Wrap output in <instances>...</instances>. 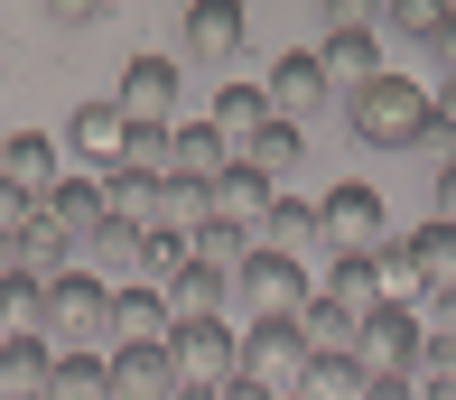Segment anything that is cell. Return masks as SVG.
<instances>
[{
	"label": "cell",
	"mask_w": 456,
	"mask_h": 400,
	"mask_svg": "<svg viewBox=\"0 0 456 400\" xmlns=\"http://www.w3.org/2000/svg\"><path fill=\"white\" fill-rule=\"evenodd\" d=\"M345 131H354L372 159L419 150V131H428V84H419V75H382V84H363V94L345 102Z\"/></svg>",
	"instance_id": "6da1fadb"
},
{
	"label": "cell",
	"mask_w": 456,
	"mask_h": 400,
	"mask_svg": "<svg viewBox=\"0 0 456 400\" xmlns=\"http://www.w3.org/2000/svg\"><path fill=\"white\" fill-rule=\"evenodd\" d=\"M37 345L47 354H102L112 345V289H102L94 270L47 280V298H37Z\"/></svg>",
	"instance_id": "7a4b0ae2"
},
{
	"label": "cell",
	"mask_w": 456,
	"mask_h": 400,
	"mask_svg": "<svg viewBox=\"0 0 456 400\" xmlns=\"http://www.w3.org/2000/svg\"><path fill=\"white\" fill-rule=\"evenodd\" d=\"M317 233H326V261H363V251H382L391 242L382 186H363V177L326 186V196H317Z\"/></svg>",
	"instance_id": "3957f363"
},
{
	"label": "cell",
	"mask_w": 456,
	"mask_h": 400,
	"mask_svg": "<svg viewBox=\"0 0 456 400\" xmlns=\"http://www.w3.org/2000/svg\"><path fill=\"white\" fill-rule=\"evenodd\" d=\"M233 382H252L261 400H298V382H307V335H298V317L242 326V372H233Z\"/></svg>",
	"instance_id": "277c9868"
},
{
	"label": "cell",
	"mask_w": 456,
	"mask_h": 400,
	"mask_svg": "<svg viewBox=\"0 0 456 400\" xmlns=\"http://www.w3.org/2000/svg\"><path fill=\"white\" fill-rule=\"evenodd\" d=\"M102 102H112V112L131 121V131H177L186 66H177V56H131V66H121V84H112Z\"/></svg>",
	"instance_id": "5b68a950"
},
{
	"label": "cell",
	"mask_w": 456,
	"mask_h": 400,
	"mask_svg": "<svg viewBox=\"0 0 456 400\" xmlns=\"http://www.w3.org/2000/svg\"><path fill=\"white\" fill-rule=\"evenodd\" d=\"M317 66H326V84H336V102H354L363 84L391 75V66H382V29H372V10H336V29L317 37Z\"/></svg>",
	"instance_id": "8992f818"
},
{
	"label": "cell",
	"mask_w": 456,
	"mask_h": 400,
	"mask_svg": "<svg viewBox=\"0 0 456 400\" xmlns=\"http://www.w3.org/2000/svg\"><path fill=\"white\" fill-rule=\"evenodd\" d=\"M354 372L363 382H419V307H372L354 326Z\"/></svg>",
	"instance_id": "52a82bcc"
},
{
	"label": "cell",
	"mask_w": 456,
	"mask_h": 400,
	"mask_svg": "<svg viewBox=\"0 0 456 400\" xmlns=\"http://www.w3.org/2000/svg\"><path fill=\"white\" fill-rule=\"evenodd\" d=\"M168 363H177V391H224V382L242 372V335L224 326V317L177 326V335H168Z\"/></svg>",
	"instance_id": "ba28073f"
},
{
	"label": "cell",
	"mask_w": 456,
	"mask_h": 400,
	"mask_svg": "<svg viewBox=\"0 0 456 400\" xmlns=\"http://www.w3.org/2000/svg\"><path fill=\"white\" fill-rule=\"evenodd\" d=\"M233 298L252 307V326H261V317H298V307L317 298V280H307L298 261H280V251H242V270H233Z\"/></svg>",
	"instance_id": "9c48e42d"
},
{
	"label": "cell",
	"mask_w": 456,
	"mask_h": 400,
	"mask_svg": "<svg viewBox=\"0 0 456 400\" xmlns=\"http://www.w3.org/2000/svg\"><path fill=\"white\" fill-rule=\"evenodd\" d=\"M261 102H271V121H289V131H307V112H336V84H326L317 47H289L271 75H261Z\"/></svg>",
	"instance_id": "30bf717a"
},
{
	"label": "cell",
	"mask_w": 456,
	"mask_h": 400,
	"mask_svg": "<svg viewBox=\"0 0 456 400\" xmlns=\"http://www.w3.org/2000/svg\"><path fill=\"white\" fill-rule=\"evenodd\" d=\"M37 224H47V233L75 251V270H85V242L112 224V205H102V177H56L47 196H37Z\"/></svg>",
	"instance_id": "8fae6325"
},
{
	"label": "cell",
	"mask_w": 456,
	"mask_h": 400,
	"mask_svg": "<svg viewBox=\"0 0 456 400\" xmlns=\"http://www.w3.org/2000/svg\"><path fill=\"white\" fill-rule=\"evenodd\" d=\"M186 56H205V66H233L242 56V37H252V10L242 0H186Z\"/></svg>",
	"instance_id": "7c38bea8"
},
{
	"label": "cell",
	"mask_w": 456,
	"mask_h": 400,
	"mask_svg": "<svg viewBox=\"0 0 456 400\" xmlns=\"http://www.w3.org/2000/svg\"><path fill=\"white\" fill-rule=\"evenodd\" d=\"M271 186L252 177V167H224L215 186H205V224H224V233H242V242H261V224H271Z\"/></svg>",
	"instance_id": "4fadbf2b"
},
{
	"label": "cell",
	"mask_w": 456,
	"mask_h": 400,
	"mask_svg": "<svg viewBox=\"0 0 456 400\" xmlns=\"http://www.w3.org/2000/svg\"><path fill=\"white\" fill-rule=\"evenodd\" d=\"M102 372H112V400H177L168 345H112V354H102Z\"/></svg>",
	"instance_id": "5bb4252c"
},
{
	"label": "cell",
	"mask_w": 456,
	"mask_h": 400,
	"mask_svg": "<svg viewBox=\"0 0 456 400\" xmlns=\"http://www.w3.org/2000/svg\"><path fill=\"white\" fill-rule=\"evenodd\" d=\"M224 167H233L224 131H215L205 112H177V131H168V177H186V186H215Z\"/></svg>",
	"instance_id": "9a60e30c"
},
{
	"label": "cell",
	"mask_w": 456,
	"mask_h": 400,
	"mask_svg": "<svg viewBox=\"0 0 456 400\" xmlns=\"http://www.w3.org/2000/svg\"><path fill=\"white\" fill-rule=\"evenodd\" d=\"M56 177H66V150H56L47 131H10V140H0V186H19V196L37 205Z\"/></svg>",
	"instance_id": "2e32d148"
},
{
	"label": "cell",
	"mask_w": 456,
	"mask_h": 400,
	"mask_svg": "<svg viewBox=\"0 0 456 400\" xmlns=\"http://www.w3.org/2000/svg\"><path fill=\"white\" fill-rule=\"evenodd\" d=\"M121 140H131V121H121L112 102H75V121H66V140H56V150L112 177V167H121Z\"/></svg>",
	"instance_id": "e0dca14e"
},
{
	"label": "cell",
	"mask_w": 456,
	"mask_h": 400,
	"mask_svg": "<svg viewBox=\"0 0 456 400\" xmlns=\"http://www.w3.org/2000/svg\"><path fill=\"white\" fill-rule=\"evenodd\" d=\"M391 242L419 270V298H456V224H410V233H391Z\"/></svg>",
	"instance_id": "ac0fdd59"
},
{
	"label": "cell",
	"mask_w": 456,
	"mask_h": 400,
	"mask_svg": "<svg viewBox=\"0 0 456 400\" xmlns=\"http://www.w3.org/2000/svg\"><path fill=\"white\" fill-rule=\"evenodd\" d=\"M298 159H307V131H289V121H261L252 140L233 150V167H252L271 196H289V177H298Z\"/></svg>",
	"instance_id": "d6986e66"
},
{
	"label": "cell",
	"mask_w": 456,
	"mask_h": 400,
	"mask_svg": "<svg viewBox=\"0 0 456 400\" xmlns=\"http://www.w3.org/2000/svg\"><path fill=\"white\" fill-rule=\"evenodd\" d=\"M252 251H280V261H298V270H307V261H326V233H317V205H307V196H280Z\"/></svg>",
	"instance_id": "ffe728a7"
},
{
	"label": "cell",
	"mask_w": 456,
	"mask_h": 400,
	"mask_svg": "<svg viewBox=\"0 0 456 400\" xmlns=\"http://www.w3.org/2000/svg\"><path fill=\"white\" fill-rule=\"evenodd\" d=\"M168 335H177V317H168L159 289H112V345H168Z\"/></svg>",
	"instance_id": "44dd1931"
},
{
	"label": "cell",
	"mask_w": 456,
	"mask_h": 400,
	"mask_svg": "<svg viewBox=\"0 0 456 400\" xmlns=\"http://www.w3.org/2000/svg\"><path fill=\"white\" fill-rule=\"evenodd\" d=\"M159 298H168V317L177 326H205V317H224V298H233V280H224V270H196L186 261L168 289H159Z\"/></svg>",
	"instance_id": "7402d4cb"
},
{
	"label": "cell",
	"mask_w": 456,
	"mask_h": 400,
	"mask_svg": "<svg viewBox=\"0 0 456 400\" xmlns=\"http://www.w3.org/2000/svg\"><path fill=\"white\" fill-rule=\"evenodd\" d=\"M47 372H56V354L37 345V335H10V345H0V400H47Z\"/></svg>",
	"instance_id": "603a6c76"
},
{
	"label": "cell",
	"mask_w": 456,
	"mask_h": 400,
	"mask_svg": "<svg viewBox=\"0 0 456 400\" xmlns=\"http://www.w3.org/2000/svg\"><path fill=\"white\" fill-rule=\"evenodd\" d=\"M317 298L326 307H345V317H372V307H382V280H372V261H326V280H317Z\"/></svg>",
	"instance_id": "cb8c5ba5"
},
{
	"label": "cell",
	"mask_w": 456,
	"mask_h": 400,
	"mask_svg": "<svg viewBox=\"0 0 456 400\" xmlns=\"http://www.w3.org/2000/svg\"><path fill=\"white\" fill-rule=\"evenodd\" d=\"M205 121L224 131V150H242V140H252L261 121H271V102H261V84H224V94H215V112H205Z\"/></svg>",
	"instance_id": "d4e9b609"
},
{
	"label": "cell",
	"mask_w": 456,
	"mask_h": 400,
	"mask_svg": "<svg viewBox=\"0 0 456 400\" xmlns=\"http://www.w3.org/2000/svg\"><path fill=\"white\" fill-rule=\"evenodd\" d=\"M47 400H112V372H102V354H56Z\"/></svg>",
	"instance_id": "484cf974"
},
{
	"label": "cell",
	"mask_w": 456,
	"mask_h": 400,
	"mask_svg": "<svg viewBox=\"0 0 456 400\" xmlns=\"http://www.w3.org/2000/svg\"><path fill=\"white\" fill-rule=\"evenodd\" d=\"M37 298H47V280L0 270V345H10V335H37Z\"/></svg>",
	"instance_id": "4316f807"
},
{
	"label": "cell",
	"mask_w": 456,
	"mask_h": 400,
	"mask_svg": "<svg viewBox=\"0 0 456 400\" xmlns=\"http://www.w3.org/2000/svg\"><path fill=\"white\" fill-rule=\"evenodd\" d=\"M298 400H363L354 354H307V382H298Z\"/></svg>",
	"instance_id": "83f0119b"
},
{
	"label": "cell",
	"mask_w": 456,
	"mask_h": 400,
	"mask_svg": "<svg viewBox=\"0 0 456 400\" xmlns=\"http://www.w3.org/2000/svg\"><path fill=\"white\" fill-rule=\"evenodd\" d=\"M298 335H307V354H354V317H345V307H326V298L298 307Z\"/></svg>",
	"instance_id": "f1b7e54d"
},
{
	"label": "cell",
	"mask_w": 456,
	"mask_h": 400,
	"mask_svg": "<svg viewBox=\"0 0 456 400\" xmlns=\"http://www.w3.org/2000/svg\"><path fill=\"white\" fill-rule=\"evenodd\" d=\"M242 251H252V242L224 233V224H196V233H186V261H196V270H224V280L242 270Z\"/></svg>",
	"instance_id": "f546056e"
},
{
	"label": "cell",
	"mask_w": 456,
	"mask_h": 400,
	"mask_svg": "<svg viewBox=\"0 0 456 400\" xmlns=\"http://www.w3.org/2000/svg\"><path fill=\"white\" fill-rule=\"evenodd\" d=\"M438 10H447V0H382V10H372V29H391V37H419V47H428Z\"/></svg>",
	"instance_id": "4dcf8cb0"
},
{
	"label": "cell",
	"mask_w": 456,
	"mask_h": 400,
	"mask_svg": "<svg viewBox=\"0 0 456 400\" xmlns=\"http://www.w3.org/2000/svg\"><path fill=\"white\" fill-rule=\"evenodd\" d=\"M177 270H186V242L177 233H150V251H140V289H168Z\"/></svg>",
	"instance_id": "1f68e13d"
},
{
	"label": "cell",
	"mask_w": 456,
	"mask_h": 400,
	"mask_svg": "<svg viewBox=\"0 0 456 400\" xmlns=\"http://www.w3.org/2000/svg\"><path fill=\"white\" fill-rule=\"evenodd\" d=\"M456 84V10H438V29H428V94Z\"/></svg>",
	"instance_id": "d6a6232c"
},
{
	"label": "cell",
	"mask_w": 456,
	"mask_h": 400,
	"mask_svg": "<svg viewBox=\"0 0 456 400\" xmlns=\"http://www.w3.org/2000/svg\"><path fill=\"white\" fill-rule=\"evenodd\" d=\"M94 19H102L94 0H47V37H85Z\"/></svg>",
	"instance_id": "836d02e7"
},
{
	"label": "cell",
	"mask_w": 456,
	"mask_h": 400,
	"mask_svg": "<svg viewBox=\"0 0 456 400\" xmlns=\"http://www.w3.org/2000/svg\"><path fill=\"white\" fill-rule=\"evenodd\" d=\"M28 224H37V205L19 196V186H0V242H19V233H28Z\"/></svg>",
	"instance_id": "e575fe53"
},
{
	"label": "cell",
	"mask_w": 456,
	"mask_h": 400,
	"mask_svg": "<svg viewBox=\"0 0 456 400\" xmlns=\"http://www.w3.org/2000/svg\"><path fill=\"white\" fill-rule=\"evenodd\" d=\"M363 400H410V382H363Z\"/></svg>",
	"instance_id": "d590c367"
}]
</instances>
